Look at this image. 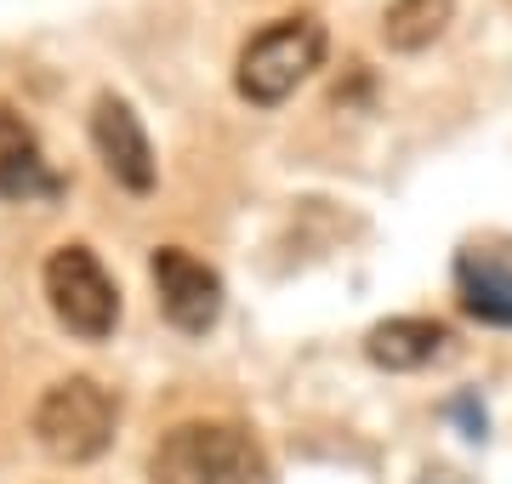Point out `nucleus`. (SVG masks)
<instances>
[{"label":"nucleus","instance_id":"nucleus-1","mask_svg":"<svg viewBox=\"0 0 512 484\" xmlns=\"http://www.w3.org/2000/svg\"><path fill=\"white\" fill-rule=\"evenodd\" d=\"M154 484H274V467L239 422H177L154 450Z\"/></svg>","mask_w":512,"mask_h":484},{"label":"nucleus","instance_id":"nucleus-2","mask_svg":"<svg viewBox=\"0 0 512 484\" xmlns=\"http://www.w3.org/2000/svg\"><path fill=\"white\" fill-rule=\"evenodd\" d=\"M319 63H325V23L313 18V12H291V18H274L268 29H256L245 40V52L234 63V86L245 103L274 109Z\"/></svg>","mask_w":512,"mask_h":484},{"label":"nucleus","instance_id":"nucleus-3","mask_svg":"<svg viewBox=\"0 0 512 484\" xmlns=\"http://www.w3.org/2000/svg\"><path fill=\"white\" fill-rule=\"evenodd\" d=\"M114 422H120V405L97 376H63L35 405V445L52 462L80 467V462H97L114 445Z\"/></svg>","mask_w":512,"mask_h":484},{"label":"nucleus","instance_id":"nucleus-4","mask_svg":"<svg viewBox=\"0 0 512 484\" xmlns=\"http://www.w3.org/2000/svg\"><path fill=\"white\" fill-rule=\"evenodd\" d=\"M46 302H52L57 325L80 342H103L120 325V285L109 280V268L97 262L92 245H57L46 257Z\"/></svg>","mask_w":512,"mask_h":484},{"label":"nucleus","instance_id":"nucleus-5","mask_svg":"<svg viewBox=\"0 0 512 484\" xmlns=\"http://www.w3.org/2000/svg\"><path fill=\"white\" fill-rule=\"evenodd\" d=\"M148 274H154L160 314L183 336H205L222 319V274L211 268V262H200L194 251L160 245V251L148 257Z\"/></svg>","mask_w":512,"mask_h":484},{"label":"nucleus","instance_id":"nucleus-6","mask_svg":"<svg viewBox=\"0 0 512 484\" xmlns=\"http://www.w3.org/2000/svg\"><path fill=\"white\" fill-rule=\"evenodd\" d=\"M92 143H97V160L109 166V177L120 188H131V194H148L154 188V177H160L154 143H148L143 120H137V109H131L126 97L103 92L92 103Z\"/></svg>","mask_w":512,"mask_h":484},{"label":"nucleus","instance_id":"nucleus-7","mask_svg":"<svg viewBox=\"0 0 512 484\" xmlns=\"http://www.w3.org/2000/svg\"><path fill=\"white\" fill-rule=\"evenodd\" d=\"M365 354H370V365H382V371H427L433 359L450 354V325L421 319V314L382 319V325L365 336Z\"/></svg>","mask_w":512,"mask_h":484},{"label":"nucleus","instance_id":"nucleus-8","mask_svg":"<svg viewBox=\"0 0 512 484\" xmlns=\"http://www.w3.org/2000/svg\"><path fill=\"white\" fill-rule=\"evenodd\" d=\"M461 308L484 325H512V262L495 251H461L456 257Z\"/></svg>","mask_w":512,"mask_h":484},{"label":"nucleus","instance_id":"nucleus-9","mask_svg":"<svg viewBox=\"0 0 512 484\" xmlns=\"http://www.w3.org/2000/svg\"><path fill=\"white\" fill-rule=\"evenodd\" d=\"M456 0H387L382 12V40L387 52H427L450 29Z\"/></svg>","mask_w":512,"mask_h":484},{"label":"nucleus","instance_id":"nucleus-10","mask_svg":"<svg viewBox=\"0 0 512 484\" xmlns=\"http://www.w3.org/2000/svg\"><path fill=\"white\" fill-rule=\"evenodd\" d=\"M57 194H63V177L40 160V149H0V200L35 205Z\"/></svg>","mask_w":512,"mask_h":484},{"label":"nucleus","instance_id":"nucleus-11","mask_svg":"<svg viewBox=\"0 0 512 484\" xmlns=\"http://www.w3.org/2000/svg\"><path fill=\"white\" fill-rule=\"evenodd\" d=\"M0 149H35V131L23 126V114H12L0 103Z\"/></svg>","mask_w":512,"mask_h":484},{"label":"nucleus","instance_id":"nucleus-12","mask_svg":"<svg viewBox=\"0 0 512 484\" xmlns=\"http://www.w3.org/2000/svg\"><path fill=\"white\" fill-rule=\"evenodd\" d=\"M416 484H467V479H461L456 467H433V473H421Z\"/></svg>","mask_w":512,"mask_h":484}]
</instances>
